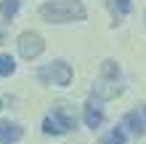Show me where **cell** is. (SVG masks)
I'll return each mask as SVG.
<instances>
[{
  "mask_svg": "<svg viewBox=\"0 0 146 144\" xmlns=\"http://www.w3.org/2000/svg\"><path fill=\"white\" fill-rule=\"evenodd\" d=\"M40 16L50 24H64V21H80L85 19V5L80 0H48L40 5Z\"/></svg>",
  "mask_w": 146,
  "mask_h": 144,
  "instance_id": "6da1fadb",
  "label": "cell"
},
{
  "mask_svg": "<svg viewBox=\"0 0 146 144\" xmlns=\"http://www.w3.org/2000/svg\"><path fill=\"white\" fill-rule=\"evenodd\" d=\"M69 128H74V120L64 112V109H53V112L42 120V131H45V133H53V136L66 133Z\"/></svg>",
  "mask_w": 146,
  "mask_h": 144,
  "instance_id": "7a4b0ae2",
  "label": "cell"
},
{
  "mask_svg": "<svg viewBox=\"0 0 146 144\" xmlns=\"http://www.w3.org/2000/svg\"><path fill=\"white\" fill-rule=\"evenodd\" d=\"M16 46H19V54L24 59H37L42 54V48H45V43H42V38L37 32H21Z\"/></svg>",
  "mask_w": 146,
  "mask_h": 144,
  "instance_id": "3957f363",
  "label": "cell"
},
{
  "mask_svg": "<svg viewBox=\"0 0 146 144\" xmlns=\"http://www.w3.org/2000/svg\"><path fill=\"white\" fill-rule=\"evenodd\" d=\"M40 75H42V78H50L53 86H69V83H72V67L66 62H53L48 70H42Z\"/></svg>",
  "mask_w": 146,
  "mask_h": 144,
  "instance_id": "277c9868",
  "label": "cell"
},
{
  "mask_svg": "<svg viewBox=\"0 0 146 144\" xmlns=\"http://www.w3.org/2000/svg\"><path fill=\"white\" fill-rule=\"evenodd\" d=\"M122 128H127L130 133H135V136H141V133L146 131V107L143 104L122 117Z\"/></svg>",
  "mask_w": 146,
  "mask_h": 144,
  "instance_id": "5b68a950",
  "label": "cell"
},
{
  "mask_svg": "<svg viewBox=\"0 0 146 144\" xmlns=\"http://www.w3.org/2000/svg\"><path fill=\"white\" fill-rule=\"evenodd\" d=\"M24 136V131H21V125H16V123H0V141L3 144H13V141H19Z\"/></svg>",
  "mask_w": 146,
  "mask_h": 144,
  "instance_id": "8992f818",
  "label": "cell"
},
{
  "mask_svg": "<svg viewBox=\"0 0 146 144\" xmlns=\"http://www.w3.org/2000/svg\"><path fill=\"white\" fill-rule=\"evenodd\" d=\"M82 117H85V125H88V128H98L101 123H104V115L98 112L96 107H85V112H82Z\"/></svg>",
  "mask_w": 146,
  "mask_h": 144,
  "instance_id": "52a82bcc",
  "label": "cell"
},
{
  "mask_svg": "<svg viewBox=\"0 0 146 144\" xmlns=\"http://www.w3.org/2000/svg\"><path fill=\"white\" fill-rule=\"evenodd\" d=\"M16 11H19V0H3V3H0V13H3V19L11 21L13 16H16Z\"/></svg>",
  "mask_w": 146,
  "mask_h": 144,
  "instance_id": "ba28073f",
  "label": "cell"
},
{
  "mask_svg": "<svg viewBox=\"0 0 146 144\" xmlns=\"http://www.w3.org/2000/svg\"><path fill=\"white\" fill-rule=\"evenodd\" d=\"M16 62L11 59V54H0V75H13Z\"/></svg>",
  "mask_w": 146,
  "mask_h": 144,
  "instance_id": "9c48e42d",
  "label": "cell"
},
{
  "mask_svg": "<svg viewBox=\"0 0 146 144\" xmlns=\"http://www.w3.org/2000/svg\"><path fill=\"white\" fill-rule=\"evenodd\" d=\"M104 144H125V133H122V128L109 131L106 136H104Z\"/></svg>",
  "mask_w": 146,
  "mask_h": 144,
  "instance_id": "30bf717a",
  "label": "cell"
},
{
  "mask_svg": "<svg viewBox=\"0 0 146 144\" xmlns=\"http://www.w3.org/2000/svg\"><path fill=\"white\" fill-rule=\"evenodd\" d=\"M101 75H117V62H104V67H101Z\"/></svg>",
  "mask_w": 146,
  "mask_h": 144,
  "instance_id": "8fae6325",
  "label": "cell"
},
{
  "mask_svg": "<svg viewBox=\"0 0 146 144\" xmlns=\"http://www.w3.org/2000/svg\"><path fill=\"white\" fill-rule=\"evenodd\" d=\"M117 5H119V11H122V13L130 11V3H127V0H117Z\"/></svg>",
  "mask_w": 146,
  "mask_h": 144,
  "instance_id": "7c38bea8",
  "label": "cell"
},
{
  "mask_svg": "<svg viewBox=\"0 0 146 144\" xmlns=\"http://www.w3.org/2000/svg\"><path fill=\"white\" fill-rule=\"evenodd\" d=\"M0 43H3V32H0Z\"/></svg>",
  "mask_w": 146,
  "mask_h": 144,
  "instance_id": "4fadbf2b",
  "label": "cell"
},
{
  "mask_svg": "<svg viewBox=\"0 0 146 144\" xmlns=\"http://www.w3.org/2000/svg\"><path fill=\"white\" fill-rule=\"evenodd\" d=\"M0 107H3V104H0Z\"/></svg>",
  "mask_w": 146,
  "mask_h": 144,
  "instance_id": "5bb4252c",
  "label": "cell"
}]
</instances>
